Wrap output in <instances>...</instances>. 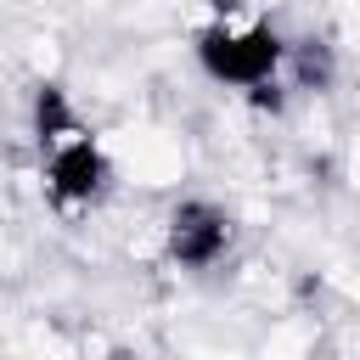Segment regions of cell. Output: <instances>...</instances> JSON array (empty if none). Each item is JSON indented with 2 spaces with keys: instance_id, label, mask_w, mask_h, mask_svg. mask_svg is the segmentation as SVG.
I'll return each instance as SVG.
<instances>
[{
  "instance_id": "5b68a950",
  "label": "cell",
  "mask_w": 360,
  "mask_h": 360,
  "mask_svg": "<svg viewBox=\"0 0 360 360\" xmlns=\"http://www.w3.org/2000/svg\"><path fill=\"white\" fill-rule=\"evenodd\" d=\"M107 360H141V354H135V349H112Z\"/></svg>"
},
{
  "instance_id": "6da1fadb",
  "label": "cell",
  "mask_w": 360,
  "mask_h": 360,
  "mask_svg": "<svg viewBox=\"0 0 360 360\" xmlns=\"http://www.w3.org/2000/svg\"><path fill=\"white\" fill-rule=\"evenodd\" d=\"M191 62H197V73L208 84L236 90L259 112H281L287 107V84H281L287 34L259 11H236V6L219 0V11L191 34Z\"/></svg>"
},
{
  "instance_id": "7a4b0ae2",
  "label": "cell",
  "mask_w": 360,
  "mask_h": 360,
  "mask_svg": "<svg viewBox=\"0 0 360 360\" xmlns=\"http://www.w3.org/2000/svg\"><path fill=\"white\" fill-rule=\"evenodd\" d=\"M39 152V186H45V202L56 214H84L96 208L107 191H112V158L101 146V135L79 118L73 129L51 135L34 146Z\"/></svg>"
},
{
  "instance_id": "3957f363",
  "label": "cell",
  "mask_w": 360,
  "mask_h": 360,
  "mask_svg": "<svg viewBox=\"0 0 360 360\" xmlns=\"http://www.w3.org/2000/svg\"><path fill=\"white\" fill-rule=\"evenodd\" d=\"M236 214L219 197H180L163 214V259L180 276H214L231 253H236Z\"/></svg>"
},
{
  "instance_id": "277c9868",
  "label": "cell",
  "mask_w": 360,
  "mask_h": 360,
  "mask_svg": "<svg viewBox=\"0 0 360 360\" xmlns=\"http://www.w3.org/2000/svg\"><path fill=\"white\" fill-rule=\"evenodd\" d=\"M281 84H287V90H304V96H326V90L338 84V45H332V39H321V34L287 39Z\"/></svg>"
}]
</instances>
